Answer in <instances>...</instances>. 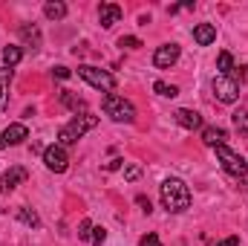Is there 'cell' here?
Listing matches in <instances>:
<instances>
[{
	"label": "cell",
	"instance_id": "cell-17",
	"mask_svg": "<svg viewBox=\"0 0 248 246\" xmlns=\"http://www.w3.org/2000/svg\"><path fill=\"white\" fill-rule=\"evenodd\" d=\"M44 15H46L49 20H61V18H66V3H61V0H49V3L44 6Z\"/></svg>",
	"mask_w": 248,
	"mask_h": 246
},
{
	"label": "cell",
	"instance_id": "cell-5",
	"mask_svg": "<svg viewBox=\"0 0 248 246\" xmlns=\"http://www.w3.org/2000/svg\"><path fill=\"white\" fill-rule=\"evenodd\" d=\"M78 75H81L87 84H93L95 90H104V93H110V90L116 87V78H113L107 70H98V67H90V64L78 67Z\"/></svg>",
	"mask_w": 248,
	"mask_h": 246
},
{
	"label": "cell",
	"instance_id": "cell-7",
	"mask_svg": "<svg viewBox=\"0 0 248 246\" xmlns=\"http://www.w3.org/2000/svg\"><path fill=\"white\" fill-rule=\"evenodd\" d=\"M44 165H46L49 171H55V174H63V171L69 168V154H66V148L49 145V148L44 151Z\"/></svg>",
	"mask_w": 248,
	"mask_h": 246
},
{
	"label": "cell",
	"instance_id": "cell-6",
	"mask_svg": "<svg viewBox=\"0 0 248 246\" xmlns=\"http://www.w3.org/2000/svg\"><path fill=\"white\" fill-rule=\"evenodd\" d=\"M214 93L222 105H234L240 99V81L231 78V75H217L214 78Z\"/></svg>",
	"mask_w": 248,
	"mask_h": 246
},
{
	"label": "cell",
	"instance_id": "cell-18",
	"mask_svg": "<svg viewBox=\"0 0 248 246\" xmlns=\"http://www.w3.org/2000/svg\"><path fill=\"white\" fill-rule=\"evenodd\" d=\"M61 102L69 107V110H75V113H78V110H87V102H84V99H78V96H72L69 90H63V93H61Z\"/></svg>",
	"mask_w": 248,
	"mask_h": 246
},
{
	"label": "cell",
	"instance_id": "cell-19",
	"mask_svg": "<svg viewBox=\"0 0 248 246\" xmlns=\"http://www.w3.org/2000/svg\"><path fill=\"white\" fill-rule=\"evenodd\" d=\"M20 58H23V50H20V47H6V50H3V64H6L9 70L20 61Z\"/></svg>",
	"mask_w": 248,
	"mask_h": 246
},
{
	"label": "cell",
	"instance_id": "cell-8",
	"mask_svg": "<svg viewBox=\"0 0 248 246\" xmlns=\"http://www.w3.org/2000/svg\"><path fill=\"white\" fill-rule=\"evenodd\" d=\"M176 61H179V47H176V44H165V47H159V50L153 53V64H156L159 70H170Z\"/></svg>",
	"mask_w": 248,
	"mask_h": 246
},
{
	"label": "cell",
	"instance_id": "cell-24",
	"mask_svg": "<svg viewBox=\"0 0 248 246\" xmlns=\"http://www.w3.org/2000/svg\"><path fill=\"white\" fill-rule=\"evenodd\" d=\"M93 229H95V226H93L90 220H81V226H78V238H81V241H90V238H93Z\"/></svg>",
	"mask_w": 248,
	"mask_h": 246
},
{
	"label": "cell",
	"instance_id": "cell-26",
	"mask_svg": "<svg viewBox=\"0 0 248 246\" xmlns=\"http://www.w3.org/2000/svg\"><path fill=\"white\" fill-rule=\"evenodd\" d=\"M139 177H141V168H139V165H127V168H124V180L133 183V180H139Z\"/></svg>",
	"mask_w": 248,
	"mask_h": 246
},
{
	"label": "cell",
	"instance_id": "cell-14",
	"mask_svg": "<svg viewBox=\"0 0 248 246\" xmlns=\"http://www.w3.org/2000/svg\"><path fill=\"white\" fill-rule=\"evenodd\" d=\"M17 32H20V38H23L32 50H35V47H41V29H38L35 23H20V29H17Z\"/></svg>",
	"mask_w": 248,
	"mask_h": 246
},
{
	"label": "cell",
	"instance_id": "cell-16",
	"mask_svg": "<svg viewBox=\"0 0 248 246\" xmlns=\"http://www.w3.org/2000/svg\"><path fill=\"white\" fill-rule=\"evenodd\" d=\"M9 81H12V70L0 67V110H6V102H9Z\"/></svg>",
	"mask_w": 248,
	"mask_h": 246
},
{
	"label": "cell",
	"instance_id": "cell-4",
	"mask_svg": "<svg viewBox=\"0 0 248 246\" xmlns=\"http://www.w3.org/2000/svg\"><path fill=\"white\" fill-rule=\"evenodd\" d=\"M101 107H104V113L113 119V122H133L136 119V107L124 99V96H116V93H107L104 96V102H101Z\"/></svg>",
	"mask_w": 248,
	"mask_h": 246
},
{
	"label": "cell",
	"instance_id": "cell-20",
	"mask_svg": "<svg viewBox=\"0 0 248 246\" xmlns=\"http://www.w3.org/2000/svg\"><path fill=\"white\" fill-rule=\"evenodd\" d=\"M17 217H20V223H26V226H32V229H38V226H41V217H38L32 209H26V206L17 211Z\"/></svg>",
	"mask_w": 248,
	"mask_h": 246
},
{
	"label": "cell",
	"instance_id": "cell-13",
	"mask_svg": "<svg viewBox=\"0 0 248 246\" xmlns=\"http://www.w3.org/2000/svg\"><path fill=\"white\" fill-rule=\"evenodd\" d=\"M173 119L182 124V127H187V130L202 127V116H199L196 110H185V107H182V110H176V113H173Z\"/></svg>",
	"mask_w": 248,
	"mask_h": 246
},
{
	"label": "cell",
	"instance_id": "cell-22",
	"mask_svg": "<svg viewBox=\"0 0 248 246\" xmlns=\"http://www.w3.org/2000/svg\"><path fill=\"white\" fill-rule=\"evenodd\" d=\"M153 90H156L159 96H165V99H173V96H179V90H176L173 84H165V81H156V84H153Z\"/></svg>",
	"mask_w": 248,
	"mask_h": 246
},
{
	"label": "cell",
	"instance_id": "cell-30",
	"mask_svg": "<svg viewBox=\"0 0 248 246\" xmlns=\"http://www.w3.org/2000/svg\"><path fill=\"white\" fill-rule=\"evenodd\" d=\"M55 75H58V78H69V75H72V72H69V70H66V67H55Z\"/></svg>",
	"mask_w": 248,
	"mask_h": 246
},
{
	"label": "cell",
	"instance_id": "cell-3",
	"mask_svg": "<svg viewBox=\"0 0 248 246\" xmlns=\"http://www.w3.org/2000/svg\"><path fill=\"white\" fill-rule=\"evenodd\" d=\"M217 157H219L222 168H225L231 177L240 180V188H246V174H248V162L246 159H243L237 151H231L228 145H217Z\"/></svg>",
	"mask_w": 248,
	"mask_h": 246
},
{
	"label": "cell",
	"instance_id": "cell-11",
	"mask_svg": "<svg viewBox=\"0 0 248 246\" xmlns=\"http://www.w3.org/2000/svg\"><path fill=\"white\" fill-rule=\"evenodd\" d=\"M193 41H196L199 47H211V44L217 41V26H214V23H196V26H193Z\"/></svg>",
	"mask_w": 248,
	"mask_h": 246
},
{
	"label": "cell",
	"instance_id": "cell-12",
	"mask_svg": "<svg viewBox=\"0 0 248 246\" xmlns=\"http://www.w3.org/2000/svg\"><path fill=\"white\" fill-rule=\"evenodd\" d=\"M0 139H3V145H20L23 139H29V130H26V124H9L0 133Z\"/></svg>",
	"mask_w": 248,
	"mask_h": 246
},
{
	"label": "cell",
	"instance_id": "cell-15",
	"mask_svg": "<svg viewBox=\"0 0 248 246\" xmlns=\"http://www.w3.org/2000/svg\"><path fill=\"white\" fill-rule=\"evenodd\" d=\"M202 139H205V145H211V148H217V145H225V139H228V133H225L222 127H205V130H202Z\"/></svg>",
	"mask_w": 248,
	"mask_h": 246
},
{
	"label": "cell",
	"instance_id": "cell-9",
	"mask_svg": "<svg viewBox=\"0 0 248 246\" xmlns=\"http://www.w3.org/2000/svg\"><path fill=\"white\" fill-rule=\"evenodd\" d=\"M23 180H26V168H20V165H12V168H9V171L0 177V191H3V194H12L17 185L23 183Z\"/></svg>",
	"mask_w": 248,
	"mask_h": 246
},
{
	"label": "cell",
	"instance_id": "cell-10",
	"mask_svg": "<svg viewBox=\"0 0 248 246\" xmlns=\"http://www.w3.org/2000/svg\"><path fill=\"white\" fill-rule=\"evenodd\" d=\"M122 6H116V3H101V9H98V20H101V26L104 29H110V26H116L119 20H122Z\"/></svg>",
	"mask_w": 248,
	"mask_h": 246
},
{
	"label": "cell",
	"instance_id": "cell-2",
	"mask_svg": "<svg viewBox=\"0 0 248 246\" xmlns=\"http://www.w3.org/2000/svg\"><path fill=\"white\" fill-rule=\"evenodd\" d=\"M95 124H98V116H93V113H81V116L69 119V122L58 130V145H61V148H66V145H75V142H78L87 130H93Z\"/></svg>",
	"mask_w": 248,
	"mask_h": 246
},
{
	"label": "cell",
	"instance_id": "cell-28",
	"mask_svg": "<svg viewBox=\"0 0 248 246\" xmlns=\"http://www.w3.org/2000/svg\"><path fill=\"white\" fill-rule=\"evenodd\" d=\"M141 246H162V241H159V235H153V232H147V235L141 238Z\"/></svg>",
	"mask_w": 248,
	"mask_h": 246
},
{
	"label": "cell",
	"instance_id": "cell-23",
	"mask_svg": "<svg viewBox=\"0 0 248 246\" xmlns=\"http://www.w3.org/2000/svg\"><path fill=\"white\" fill-rule=\"evenodd\" d=\"M234 127L240 130V133H248V110H234Z\"/></svg>",
	"mask_w": 248,
	"mask_h": 246
},
{
	"label": "cell",
	"instance_id": "cell-31",
	"mask_svg": "<svg viewBox=\"0 0 248 246\" xmlns=\"http://www.w3.org/2000/svg\"><path fill=\"white\" fill-rule=\"evenodd\" d=\"M124 159H113V162H107V171H116V168H122Z\"/></svg>",
	"mask_w": 248,
	"mask_h": 246
},
{
	"label": "cell",
	"instance_id": "cell-27",
	"mask_svg": "<svg viewBox=\"0 0 248 246\" xmlns=\"http://www.w3.org/2000/svg\"><path fill=\"white\" fill-rule=\"evenodd\" d=\"M90 241H93V246H101L104 241H107V232L98 226V229H93V238H90Z\"/></svg>",
	"mask_w": 248,
	"mask_h": 246
},
{
	"label": "cell",
	"instance_id": "cell-32",
	"mask_svg": "<svg viewBox=\"0 0 248 246\" xmlns=\"http://www.w3.org/2000/svg\"><path fill=\"white\" fill-rule=\"evenodd\" d=\"M240 244V238L234 235V238H228V241H222V244H214V246H237Z\"/></svg>",
	"mask_w": 248,
	"mask_h": 246
},
{
	"label": "cell",
	"instance_id": "cell-1",
	"mask_svg": "<svg viewBox=\"0 0 248 246\" xmlns=\"http://www.w3.org/2000/svg\"><path fill=\"white\" fill-rule=\"evenodd\" d=\"M159 194H162V206H165L168 211H173V214L185 211L187 206H190V188H187L182 180H176V177L165 180L162 188H159Z\"/></svg>",
	"mask_w": 248,
	"mask_h": 246
},
{
	"label": "cell",
	"instance_id": "cell-21",
	"mask_svg": "<svg viewBox=\"0 0 248 246\" xmlns=\"http://www.w3.org/2000/svg\"><path fill=\"white\" fill-rule=\"evenodd\" d=\"M217 67H219V75H231V72H234V58H231V53H219Z\"/></svg>",
	"mask_w": 248,
	"mask_h": 246
},
{
	"label": "cell",
	"instance_id": "cell-25",
	"mask_svg": "<svg viewBox=\"0 0 248 246\" xmlns=\"http://www.w3.org/2000/svg\"><path fill=\"white\" fill-rule=\"evenodd\" d=\"M119 47H127V50H139V47H141V41H139V38H133V35H122V38H119Z\"/></svg>",
	"mask_w": 248,
	"mask_h": 246
},
{
	"label": "cell",
	"instance_id": "cell-29",
	"mask_svg": "<svg viewBox=\"0 0 248 246\" xmlns=\"http://www.w3.org/2000/svg\"><path fill=\"white\" fill-rule=\"evenodd\" d=\"M136 203L141 206V211H147V214H150V209H153V206H150V200H147L144 194H139V197H136Z\"/></svg>",
	"mask_w": 248,
	"mask_h": 246
}]
</instances>
